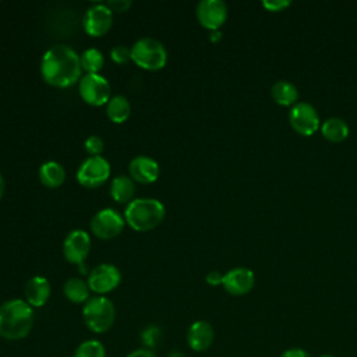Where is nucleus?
<instances>
[{"label": "nucleus", "instance_id": "obj_10", "mask_svg": "<svg viewBox=\"0 0 357 357\" xmlns=\"http://www.w3.org/2000/svg\"><path fill=\"white\" fill-rule=\"evenodd\" d=\"M113 24V13L112 10L106 6V3H96L91 6L82 20V26L84 31L89 36H103Z\"/></svg>", "mask_w": 357, "mask_h": 357}, {"label": "nucleus", "instance_id": "obj_8", "mask_svg": "<svg viewBox=\"0 0 357 357\" xmlns=\"http://www.w3.org/2000/svg\"><path fill=\"white\" fill-rule=\"evenodd\" d=\"M124 225V218L113 208L100 209L91 219L92 233L102 240H110L117 237L123 231Z\"/></svg>", "mask_w": 357, "mask_h": 357}, {"label": "nucleus", "instance_id": "obj_28", "mask_svg": "<svg viewBox=\"0 0 357 357\" xmlns=\"http://www.w3.org/2000/svg\"><path fill=\"white\" fill-rule=\"evenodd\" d=\"M110 57L117 64H124L131 60V47L126 45H116L110 50Z\"/></svg>", "mask_w": 357, "mask_h": 357}, {"label": "nucleus", "instance_id": "obj_22", "mask_svg": "<svg viewBox=\"0 0 357 357\" xmlns=\"http://www.w3.org/2000/svg\"><path fill=\"white\" fill-rule=\"evenodd\" d=\"M63 290H64V296L71 303L81 304V303H84V301L86 303L89 300L91 289L88 286V282H85L84 279H79V278L67 279Z\"/></svg>", "mask_w": 357, "mask_h": 357}, {"label": "nucleus", "instance_id": "obj_15", "mask_svg": "<svg viewBox=\"0 0 357 357\" xmlns=\"http://www.w3.org/2000/svg\"><path fill=\"white\" fill-rule=\"evenodd\" d=\"M128 173L134 181L141 184H151L158 180L160 174V167L155 159L139 155L131 159L128 165Z\"/></svg>", "mask_w": 357, "mask_h": 357}, {"label": "nucleus", "instance_id": "obj_31", "mask_svg": "<svg viewBox=\"0 0 357 357\" xmlns=\"http://www.w3.org/2000/svg\"><path fill=\"white\" fill-rule=\"evenodd\" d=\"M280 357H312L307 350L300 349V347H291L284 350Z\"/></svg>", "mask_w": 357, "mask_h": 357}, {"label": "nucleus", "instance_id": "obj_18", "mask_svg": "<svg viewBox=\"0 0 357 357\" xmlns=\"http://www.w3.org/2000/svg\"><path fill=\"white\" fill-rule=\"evenodd\" d=\"M110 197L119 204H130L135 194V184L134 180L128 176L120 174L116 176L110 183Z\"/></svg>", "mask_w": 357, "mask_h": 357}, {"label": "nucleus", "instance_id": "obj_26", "mask_svg": "<svg viewBox=\"0 0 357 357\" xmlns=\"http://www.w3.org/2000/svg\"><path fill=\"white\" fill-rule=\"evenodd\" d=\"M160 336H162V332L158 326L155 325H151V326H146L142 332H141V339H142V343L149 347V350L152 347H155L159 340H160Z\"/></svg>", "mask_w": 357, "mask_h": 357}, {"label": "nucleus", "instance_id": "obj_25", "mask_svg": "<svg viewBox=\"0 0 357 357\" xmlns=\"http://www.w3.org/2000/svg\"><path fill=\"white\" fill-rule=\"evenodd\" d=\"M106 350L105 346L95 339H89L82 342L74 353V357H105Z\"/></svg>", "mask_w": 357, "mask_h": 357}, {"label": "nucleus", "instance_id": "obj_3", "mask_svg": "<svg viewBox=\"0 0 357 357\" xmlns=\"http://www.w3.org/2000/svg\"><path fill=\"white\" fill-rule=\"evenodd\" d=\"M166 215L165 205L155 198H135L126 211L124 220L135 231H149L158 227Z\"/></svg>", "mask_w": 357, "mask_h": 357}, {"label": "nucleus", "instance_id": "obj_19", "mask_svg": "<svg viewBox=\"0 0 357 357\" xmlns=\"http://www.w3.org/2000/svg\"><path fill=\"white\" fill-rule=\"evenodd\" d=\"M39 180L47 188H57L66 180V170L56 160L45 162L39 167Z\"/></svg>", "mask_w": 357, "mask_h": 357}, {"label": "nucleus", "instance_id": "obj_32", "mask_svg": "<svg viewBox=\"0 0 357 357\" xmlns=\"http://www.w3.org/2000/svg\"><path fill=\"white\" fill-rule=\"evenodd\" d=\"M206 282L211 284V286H218V284H222V280H223V275L219 272V271H211L208 272V275L205 276Z\"/></svg>", "mask_w": 357, "mask_h": 357}, {"label": "nucleus", "instance_id": "obj_5", "mask_svg": "<svg viewBox=\"0 0 357 357\" xmlns=\"http://www.w3.org/2000/svg\"><path fill=\"white\" fill-rule=\"evenodd\" d=\"M82 318L89 331L95 333H103L107 332L114 324L116 310L107 297L96 296L84 304Z\"/></svg>", "mask_w": 357, "mask_h": 357}, {"label": "nucleus", "instance_id": "obj_33", "mask_svg": "<svg viewBox=\"0 0 357 357\" xmlns=\"http://www.w3.org/2000/svg\"><path fill=\"white\" fill-rule=\"evenodd\" d=\"M127 357H156V356L149 349H137L131 351Z\"/></svg>", "mask_w": 357, "mask_h": 357}, {"label": "nucleus", "instance_id": "obj_4", "mask_svg": "<svg viewBox=\"0 0 357 357\" xmlns=\"http://www.w3.org/2000/svg\"><path fill=\"white\" fill-rule=\"evenodd\" d=\"M131 60L144 70L158 71L167 63V50L160 40L145 36L131 46Z\"/></svg>", "mask_w": 357, "mask_h": 357}, {"label": "nucleus", "instance_id": "obj_27", "mask_svg": "<svg viewBox=\"0 0 357 357\" xmlns=\"http://www.w3.org/2000/svg\"><path fill=\"white\" fill-rule=\"evenodd\" d=\"M84 148L91 156H100L105 149V142L99 135H89L84 142Z\"/></svg>", "mask_w": 357, "mask_h": 357}, {"label": "nucleus", "instance_id": "obj_24", "mask_svg": "<svg viewBox=\"0 0 357 357\" xmlns=\"http://www.w3.org/2000/svg\"><path fill=\"white\" fill-rule=\"evenodd\" d=\"M79 61L81 68L86 71V74H98L105 64V57L99 49L89 47L82 52V54L79 56Z\"/></svg>", "mask_w": 357, "mask_h": 357}, {"label": "nucleus", "instance_id": "obj_14", "mask_svg": "<svg viewBox=\"0 0 357 357\" xmlns=\"http://www.w3.org/2000/svg\"><path fill=\"white\" fill-rule=\"evenodd\" d=\"M255 283L254 272L244 266H237L230 269L223 275L222 284L225 290L231 296H244L247 294Z\"/></svg>", "mask_w": 357, "mask_h": 357}, {"label": "nucleus", "instance_id": "obj_29", "mask_svg": "<svg viewBox=\"0 0 357 357\" xmlns=\"http://www.w3.org/2000/svg\"><path fill=\"white\" fill-rule=\"evenodd\" d=\"M130 0H109L106 1V6L112 10V13H124L131 7Z\"/></svg>", "mask_w": 357, "mask_h": 357}, {"label": "nucleus", "instance_id": "obj_30", "mask_svg": "<svg viewBox=\"0 0 357 357\" xmlns=\"http://www.w3.org/2000/svg\"><path fill=\"white\" fill-rule=\"evenodd\" d=\"M290 4L289 0H264L262 6L271 11H280Z\"/></svg>", "mask_w": 357, "mask_h": 357}, {"label": "nucleus", "instance_id": "obj_6", "mask_svg": "<svg viewBox=\"0 0 357 357\" xmlns=\"http://www.w3.org/2000/svg\"><path fill=\"white\" fill-rule=\"evenodd\" d=\"M110 176V163L103 156L86 158L77 170V180L86 188L103 185Z\"/></svg>", "mask_w": 357, "mask_h": 357}, {"label": "nucleus", "instance_id": "obj_37", "mask_svg": "<svg viewBox=\"0 0 357 357\" xmlns=\"http://www.w3.org/2000/svg\"><path fill=\"white\" fill-rule=\"evenodd\" d=\"M321 357H335V356H332V354H324V356H321Z\"/></svg>", "mask_w": 357, "mask_h": 357}, {"label": "nucleus", "instance_id": "obj_9", "mask_svg": "<svg viewBox=\"0 0 357 357\" xmlns=\"http://www.w3.org/2000/svg\"><path fill=\"white\" fill-rule=\"evenodd\" d=\"M289 121L291 127L301 135H311L321 126L317 109L308 102L294 103L289 113Z\"/></svg>", "mask_w": 357, "mask_h": 357}, {"label": "nucleus", "instance_id": "obj_2", "mask_svg": "<svg viewBox=\"0 0 357 357\" xmlns=\"http://www.w3.org/2000/svg\"><path fill=\"white\" fill-rule=\"evenodd\" d=\"M33 325V310L21 298H13L0 305V336L6 340L25 337Z\"/></svg>", "mask_w": 357, "mask_h": 357}, {"label": "nucleus", "instance_id": "obj_12", "mask_svg": "<svg viewBox=\"0 0 357 357\" xmlns=\"http://www.w3.org/2000/svg\"><path fill=\"white\" fill-rule=\"evenodd\" d=\"M198 22L206 29H219L227 18V6L222 0H201L195 8Z\"/></svg>", "mask_w": 357, "mask_h": 357}, {"label": "nucleus", "instance_id": "obj_7", "mask_svg": "<svg viewBox=\"0 0 357 357\" xmlns=\"http://www.w3.org/2000/svg\"><path fill=\"white\" fill-rule=\"evenodd\" d=\"M79 95L91 106L107 105L110 100V84L100 74H85L79 79Z\"/></svg>", "mask_w": 357, "mask_h": 357}, {"label": "nucleus", "instance_id": "obj_35", "mask_svg": "<svg viewBox=\"0 0 357 357\" xmlns=\"http://www.w3.org/2000/svg\"><path fill=\"white\" fill-rule=\"evenodd\" d=\"M4 188H6V184H4V178H3V176L0 174V199L3 198V194H4Z\"/></svg>", "mask_w": 357, "mask_h": 357}, {"label": "nucleus", "instance_id": "obj_20", "mask_svg": "<svg viewBox=\"0 0 357 357\" xmlns=\"http://www.w3.org/2000/svg\"><path fill=\"white\" fill-rule=\"evenodd\" d=\"M272 98L276 103L283 105V106H290L297 103L296 100L298 99V89L297 86L286 79H279L276 81L272 88H271Z\"/></svg>", "mask_w": 357, "mask_h": 357}, {"label": "nucleus", "instance_id": "obj_11", "mask_svg": "<svg viewBox=\"0 0 357 357\" xmlns=\"http://www.w3.org/2000/svg\"><path fill=\"white\" fill-rule=\"evenodd\" d=\"M88 286L98 294H106L114 290L121 282V273L113 264H99L88 275Z\"/></svg>", "mask_w": 357, "mask_h": 357}, {"label": "nucleus", "instance_id": "obj_17", "mask_svg": "<svg viewBox=\"0 0 357 357\" xmlns=\"http://www.w3.org/2000/svg\"><path fill=\"white\" fill-rule=\"evenodd\" d=\"M24 294L31 307H42L50 297V283L45 276H33L26 282Z\"/></svg>", "mask_w": 357, "mask_h": 357}, {"label": "nucleus", "instance_id": "obj_1", "mask_svg": "<svg viewBox=\"0 0 357 357\" xmlns=\"http://www.w3.org/2000/svg\"><path fill=\"white\" fill-rule=\"evenodd\" d=\"M81 73L79 54L67 45H54L42 57L40 74L52 86L67 88L81 79Z\"/></svg>", "mask_w": 357, "mask_h": 357}, {"label": "nucleus", "instance_id": "obj_34", "mask_svg": "<svg viewBox=\"0 0 357 357\" xmlns=\"http://www.w3.org/2000/svg\"><path fill=\"white\" fill-rule=\"evenodd\" d=\"M220 38H222V33H220L219 29L212 31V32L209 33V39H211L212 42H218V40H220Z\"/></svg>", "mask_w": 357, "mask_h": 357}, {"label": "nucleus", "instance_id": "obj_36", "mask_svg": "<svg viewBox=\"0 0 357 357\" xmlns=\"http://www.w3.org/2000/svg\"><path fill=\"white\" fill-rule=\"evenodd\" d=\"M169 357H185L180 350H174V351H172L170 354H169Z\"/></svg>", "mask_w": 357, "mask_h": 357}, {"label": "nucleus", "instance_id": "obj_21", "mask_svg": "<svg viewBox=\"0 0 357 357\" xmlns=\"http://www.w3.org/2000/svg\"><path fill=\"white\" fill-rule=\"evenodd\" d=\"M131 113V106L124 95H114L106 105V114L113 123H124Z\"/></svg>", "mask_w": 357, "mask_h": 357}, {"label": "nucleus", "instance_id": "obj_23", "mask_svg": "<svg viewBox=\"0 0 357 357\" xmlns=\"http://www.w3.org/2000/svg\"><path fill=\"white\" fill-rule=\"evenodd\" d=\"M321 132L326 139L332 142H340L347 138L349 126L340 117H329L321 124Z\"/></svg>", "mask_w": 357, "mask_h": 357}, {"label": "nucleus", "instance_id": "obj_16", "mask_svg": "<svg viewBox=\"0 0 357 357\" xmlns=\"http://www.w3.org/2000/svg\"><path fill=\"white\" fill-rule=\"evenodd\" d=\"M215 337L213 328L206 321H195L187 331V343L194 351H205Z\"/></svg>", "mask_w": 357, "mask_h": 357}, {"label": "nucleus", "instance_id": "obj_13", "mask_svg": "<svg viewBox=\"0 0 357 357\" xmlns=\"http://www.w3.org/2000/svg\"><path fill=\"white\" fill-rule=\"evenodd\" d=\"M91 251V237L84 230L70 231L63 243V254L71 264L82 265Z\"/></svg>", "mask_w": 357, "mask_h": 357}]
</instances>
